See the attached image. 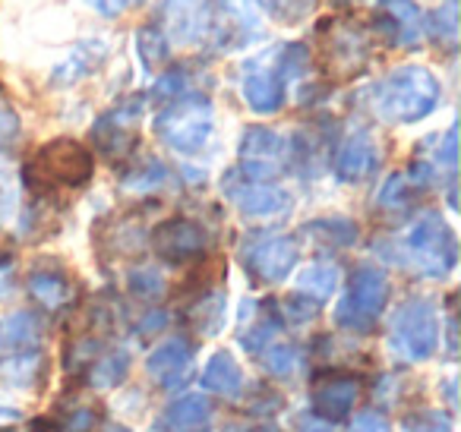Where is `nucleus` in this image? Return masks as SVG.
<instances>
[{
	"label": "nucleus",
	"instance_id": "f257e3e1",
	"mask_svg": "<svg viewBox=\"0 0 461 432\" xmlns=\"http://www.w3.org/2000/svg\"><path fill=\"white\" fill-rule=\"evenodd\" d=\"M379 253L423 278H446L458 262V243H455V230L439 212H423L417 221L408 224L402 237L379 247Z\"/></svg>",
	"mask_w": 461,
	"mask_h": 432
},
{
	"label": "nucleus",
	"instance_id": "f03ea898",
	"mask_svg": "<svg viewBox=\"0 0 461 432\" xmlns=\"http://www.w3.org/2000/svg\"><path fill=\"white\" fill-rule=\"evenodd\" d=\"M26 186L39 199H58L60 193H77L92 184L95 177V155L89 146L70 136L48 140L32 152V158L23 167Z\"/></svg>",
	"mask_w": 461,
	"mask_h": 432
},
{
	"label": "nucleus",
	"instance_id": "7ed1b4c3",
	"mask_svg": "<svg viewBox=\"0 0 461 432\" xmlns=\"http://www.w3.org/2000/svg\"><path fill=\"white\" fill-rule=\"evenodd\" d=\"M442 86L423 64H402L370 89V104L385 123H417L436 111Z\"/></svg>",
	"mask_w": 461,
	"mask_h": 432
},
{
	"label": "nucleus",
	"instance_id": "20e7f679",
	"mask_svg": "<svg viewBox=\"0 0 461 432\" xmlns=\"http://www.w3.org/2000/svg\"><path fill=\"white\" fill-rule=\"evenodd\" d=\"M373 39L370 22L357 14H335L316 26V51L320 67L332 83H351L370 67L373 60Z\"/></svg>",
	"mask_w": 461,
	"mask_h": 432
},
{
	"label": "nucleus",
	"instance_id": "39448f33",
	"mask_svg": "<svg viewBox=\"0 0 461 432\" xmlns=\"http://www.w3.org/2000/svg\"><path fill=\"white\" fill-rule=\"evenodd\" d=\"M310 67V48L301 41L272 48L263 58L247 60L240 76V95L257 114H276L285 104V92L294 76Z\"/></svg>",
	"mask_w": 461,
	"mask_h": 432
},
{
	"label": "nucleus",
	"instance_id": "423d86ee",
	"mask_svg": "<svg viewBox=\"0 0 461 432\" xmlns=\"http://www.w3.org/2000/svg\"><path fill=\"white\" fill-rule=\"evenodd\" d=\"M212 130H215L212 102L193 89L165 102L155 114V136L177 155L203 152L205 142L212 140Z\"/></svg>",
	"mask_w": 461,
	"mask_h": 432
},
{
	"label": "nucleus",
	"instance_id": "0eeeda50",
	"mask_svg": "<svg viewBox=\"0 0 461 432\" xmlns=\"http://www.w3.org/2000/svg\"><path fill=\"white\" fill-rule=\"evenodd\" d=\"M389 347L398 360H429L439 347V312L427 297H411L395 310L389 322Z\"/></svg>",
	"mask_w": 461,
	"mask_h": 432
},
{
	"label": "nucleus",
	"instance_id": "6e6552de",
	"mask_svg": "<svg viewBox=\"0 0 461 432\" xmlns=\"http://www.w3.org/2000/svg\"><path fill=\"white\" fill-rule=\"evenodd\" d=\"M385 300H389V278L383 268L357 266L351 272V281H348L339 306H335V325L366 335L383 316Z\"/></svg>",
	"mask_w": 461,
	"mask_h": 432
},
{
	"label": "nucleus",
	"instance_id": "1a4fd4ad",
	"mask_svg": "<svg viewBox=\"0 0 461 432\" xmlns=\"http://www.w3.org/2000/svg\"><path fill=\"white\" fill-rule=\"evenodd\" d=\"M291 165V142L269 127H247L240 136L234 171L257 184H272Z\"/></svg>",
	"mask_w": 461,
	"mask_h": 432
},
{
	"label": "nucleus",
	"instance_id": "9d476101",
	"mask_svg": "<svg viewBox=\"0 0 461 432\" xmlns=\"http://www.w3.org/2000/svg\"><path fill=\"white\" fill-rule=\"evenodd\" d=\"M301 247L288 234H257L240 249V266L259 284H282L294 272Z\"/></svg>",
	"mask_w": 461,
	"mask_h": 432
},
{
	"label": "nucleus",
	"instance_id": "9b49d317",
	"mask_svg": "<svg viewBox=\"0 0 461 432\" xmlns=\"http://www.w3.org/2000/svg\"><path fill=\"white\" fill-rule=\"evenodd\" d=\"M370 32L389 48H417L427 39V14L417 0H376Z\"/></svg>",
	"mask_w": 461,
	"mask_h": 432
},
{
	"label": "nucleus",
	"instance_id": "f8f14e48",
	"mask_svg": "<svg viewBox=\"0 0 461 432\" xmlns=\"http://www.w3.org/2000/svg\"><path fill=\"white\" fill-rule=\"evenodd\" d=\"M140 114H142V98H127V102L114 104L104 111L92 127V142L98 152L111 161H127L136 152L140 142Z\"/></svg>",
	"mask_w": 461,
	"mask_h": 432
},
{
	"label": "nucleus",
	"instance_id": "ddd939ff",
	"mask_svg": "<svg viewBox=\"0 0 461 432\" xmlns=\"http://www.w3.org/2000/svg\"><path fill=\"white\" fill-rule=\"evenodd\" d=\"M221 190L228 196V202L244 218H253V221H266V218H278L291 212V193L285 186L257 184V180L240 177L238 171L224 174Z\"/></svg>",
	"mask_w": 461,
	"mask_h": 432
},
{
	"label": "nucleus",
	"instance_id": "4468645a",
	"mask_svg": "<svg viewBox=\"0 0 461 432\" xmlns=\"http://www.w3.org/2000/svg\"><path fill=\"white\" fill-rule=\"evenodd\" d=\"M152 249L167 266H184V262L205 256V249H209V230L196 218H186V215L165 218L152 230Z\"/></svg>",
	"mask_w": 461,
	"mask_h": 432
},
{
	"label": "nucleus",
	"instance_id": "2eb2a0df",
	"mask_svg": "<svg viewBox=\"0 0 461 432\" xmlns=\"http://www.w3.org/2000/svg\"><path fill=\"white\" fill-rule=\"evenodd\" d=\"M379 158H383V152H379L376 136H373L370 130L360 127V130H351V133L339 142L332 171L341 184H360V180L376 174Z\"/></svg>",
	"mask_w": 461,
	"mask_h": 432
},
{
	"label": "nucleus",
	"instance_id": "dca6fc26",
	"mask_svg": "<svg viewBox=\"0 0 461 432\" xmlns=\"http://www.w3.org/2000/svg\"><path fill=\"white\" fill-rule=\"evenodd\" d=\"M360 382L351 373H326L313 382V392H310V407H313V417L335 423V419H345L348 413L357 404Z\"/></svg>",
	"mask_w": 461,
	"mask_h": 432
},
{
	"label": "nucleus",
	"instance_id": "f3484780",
	"mask_svg": "<svg viewBox=\"0 0 461 432\" xmlns=\"http://www.w3.org/2000/svg\"><path fill=\"white\" fill-rule=\"evenodd\" d=\"M212 0H165L161 7V32L177 45H196L205 39Z\"/></svg>",
	"mask_w": 461,
	"mask_h": 432
},
{
	"label": "nucleus",
	"instance_id": "a211bd4d",
	"mask_svg": "<svg viewBox=\"0 0 461 432\" xmlns=\"http://www.w3.org/2000/svg\"><path fill=\"white\" fill-rule=\"evenodd\" d=\"M193 369V344L184 338H167L158 347L149 354L146 373L158 382L161 388H177L180 382H186Z\"/></svg>",
	"mask_w": 461,
	"mask_h": 432
},
{
	"label": "nucleus",
	"instance_id": "6ab92c4d",
	"mask_svg": "<svg viewBox=\"0 0 461 432\" xmlns=\"http://www.w3.org/2000/svg\"><path fill=\"white\" fill-rule=\"evenodd\" d=\"M73 278L60 266H39L29 274V297L45 310H60L73 300Z\"/></svg>",
	"mask_w": 461,
	"mask_h": 432
},
{
	"label": "nucleus",
	"instance_id": "aec40b11",
	"mask_svg": "<svg viewBox=\"0 0 461 432\" xmlns=\"http://www.w3.org/2000/svg\"><path fill=\"white\" fill-rule=\"evenodd\" d=\"M212 419V404L203 394H184V398L171 400L161 413L158 426L167 432H196Z\"/></svg>",
	"mask_w": 461,
	"mask_h": 432
},
{
	"label": "nucleus",
	"instance_id": "412c9836",
	"mask_svg": "<svg viewBox=\"0 0 461 432\" xmlns=\"http://www.w3.org/2000/svg\"><path fill=\"white\" fill-rule=\"evenodd\" d=\"M184 319L196 335H203V338L218 335L224 325V291H218V287L209 291V287H205V291L199 293V300H193L190 310L184 312Z\"/></svg>",
	"mask_w": 461,
	"mask_h": 432
},
{
	"label": "nucleus",
	"instance_id": "4be33fe9",
	"mask_svg": "<svg viewBox=\"0 0 461 432\" xmlns=\"http://www.w3.org/2000/svg\"><path fill=\"white\" fill-rule=\"evenodd\" d=\"M203 385L205 392L221 394V398H238L244 392V373H240V366L230 354H215L209 356V363L203 369Z\"/></svg>",
	"mask_w": 461,
	"mask_h": 432
},
{
	"label": "nucleus",
	"instance_id": "5701e85b",
	"mask_svg": "<svg viewBox=\"0 0 461 432\" xmlns=\"http://www.w3.org/2000/svg\"><path fill=\"white\" fill-rule=\"evenodd\" d=\"M102 60H104V45H98V41H86V45H79L77 51H73L70 58L54 70V83H60V86L79 83V79L89 76L92 70H98Z\"/></svg>",
	"mask_w": 461,
	"mask_h": 432
},
{
	"label": "nucleus",
	"instance_id": "b1692460",
	"mask_svg": "<svg viewBox=\"0 0 461 432\" xmlns=\"http://www.w3.org/2000/svg\"><path fill=\"white\" fill-rule=\"evenodd\" d=\"M335 287H339V266L335 262H310L297 278V293L316 300V303L332 297Z\"/></svg>",
	"mask_w": 461,
	"mask_h": 432
},
{
	"label": "nucleus",
	"instance_id": "393cba45",
	"mask_svg": "<svg viewBox=\"0 0 461 432\" xmlns=\"http://www.w3.org/2000/svg\"><path fill=\"white\" fill-rule=\"evenodd\" d=\"M303 230H307L316 243H322V247H351V243L357 240V224L348 221L345 215L316 218V221H310Z\"/></svg>",
	"mask_w": 461,
	"mask_h": 432
},
{
	"label": "nucleus",
	"instance_id": "a878e982",
	"mask_svg": "<svg viewBox=\"0 0 461 432\" xmlns=\"http://www.w3.org/2000/svg\"><path fill=\"white\" fill-rule=\"evenodd\" d=\"M167 167L158 158H146L142 165H133L130 174L123 177V190L133 193V196H146V193H158L167 184Z\"/></svg>",
	"mask_w": 461,
	"mask_h": 432
},
{
	"label": "nucleus",
	"instance_id": "bb28decb",
	"mask_svg": "<svg viewBox=\"0 0 461 432\" xmlns=\"http://www.w3.org/2000/svg\"><path fill=\"white\" fill-rule=\"evenodd\" d=\"M136 54H140L146 70H158L171 58V41L165 39V32L158 26H142L136 32Z\"/></svg>",
	"mask_w": 461,
	"mask_h": 432
},
{
	"label": "nucleus",
	"instance_id": "cd10ccee",
	"mask_svg": "<svg viewBox=\"0 0 461 432\" xmlns=\"http://www.w3.org/2000/svg\"><path fill=\"white\" fill-rule=\"evenodd\" d=\"M130 373V354L127 350H111V354L98 356L89 369V382L95 388H114L127 379Z\"/></svg>",
	"mask_w": 461,
	"mask_h": 432
},
{
	"label": "nucleus",
	"instance_id": "c85d7f7f",
	"mask_svg": "<svg viewBox=\"0 0 461 432\" xmlns=\"http://www.w3.org/2000/svg\"><path fill=\"white\" fill-rule=\"evenodd\" d=\"M104 243H108L111 253L133 256V253H140L142 243H146V230H142V224L133 221V218H121V221L108 224Z\"/></svg>",
	"mask_w": 461,
	"mask_h": 432
},
{
	"label": "nucleus",
	"instance_id": "c756f323",
	"mask_svg": "<svg viewBox=\"0 0 461 432\" xmlns=\"http://www.w3.org/2000/svg\"><path fill=\"white\" fill-rule=\"evenodd\" d=\"M259 363H263L266 373H272L276 379H291V375L301 369V350L294 344L276 341L272 347L259 350Z\"/></svg>",
	"mask_w": 461,
	"mask_h": 432
},
{
	"label": "nucleus",
	"instance_id": "7c9ffc66",
	"mask_svg": "<svg viewBox=\"0 0 461 432\" xmlns=\"http://www.w3.org/2000/svg\"><path fill=\"white\" fill-rule=\"evenodd\" d=\"M427 35L436 45L455 48V41H458V7H455V0L439 4V7L427 16Z\"/></svg>",
	"mask_w": 461,
	"mask_h": 432
},
{
	"label": "nucleus",
	"instance_id": "2f4dec72",
	"mask_svg": "<svg viewBox=\"0 0 461 432\" xmlns=\"http://www.w3.org/2000/svg\"><path fill=\"white\" fill-rule=\"evenodd\" d=\"M257 4H259V10L276 16V20L285 22V26H297V22H303L310 14H313L320 0H257Z\"/></svg>",
	"mask_w": 461,
	"mask_h": 432
},
{
	"label": "nucleus",
	"instance_id": "473e14b6",
	"mask_svg": "<svg viewBox=\"0 0 461 432\" xmlns=\"http://www.w3.org/2000/svg\"><path fill=\"white\" fill-rule=\"evenodd\" d=\"M411 193H414V184L408 180V174L395 171V174H389V180H385L383 186H379L376 205H379V209H389V212L408 209Z\"/></svg>",
	"mask_w": 461,
	"mask_h": 432
},
{
	"label": "nucleus",
	"instance_id": "72a5a7b5",
	"mask_svg": "<svg viewBox=\"0 0 461 432\" xmlns=\"http://www.w3.org/2000/svg\"><path fill=\"white\" fill-rule=\"evenodd\" d=\"M127 284H130V293L133 297H142V300H155L161 291H165V278H161L158 268L152 266H140L127 274Z\"/></svg>",
	"mask_w": 461,
	"mask_h": 432
},
{
	"label": "nucleus",
	"instance_id": "f704fd0d",
	"mask_svg": "<svg viewBox=\"0 0 461 432\" xmlns=\"http://www.w3.org/2000/svg\"><path fill=\"white\" fill-rule=\"evenodd\" d=\"M404 432H452V423L442 410H433V407H420V410L408 413L402 419Z\"/></svg>",
	"mask_w": 461,
	"mask_h": 432
},
{
	"label": "nucleus",
	"instance_id": "c9c22d12",
	"mask_svg": "<svg viewBox=\"0 0 461 432\" xmlns=\"http://www.w3.org/2000/svg\"><path fill=\"white\" fill-rule=\"evenodd\" d=\"M278 306H282V310H278V319H285V322H291V325H303V322H310V319H316V306L320 303L294 291V293H288Z\"/></svg>",
	"mask_w": 461,
	"mask_h": 432
},
{
	"label": "nucleus",
	"instance_id": "e433bc0d",
	"mask_svg": "<svg viewBox=\"0 0 461 432\" xmlns=\"http://www.w3.org/2000/svg\"><path fill=\"white\" fill-rule=\"evenodd\" d=\"M20 130H23L20 114H16L14 102L4 95V89H0V152L10 148L16 140H20Z\"/></svg>",
	"mask_w": 461,
	"mask_h": 432
},
{
	"label": "nucleus",
	"instance_id": "4c0bfd02",
	"mask_svg": "<svg viewBox=\"0 0 461 432\" xmlns=\"http://www.w3.org/2000/svg\"><path fill=\"white\" fill-rule=\"evenodd\" d=\"M16 205H20V196H16L14 177L7 171H0V224H7L16 215Z\"/></svg>",
	"mask_w": 461,
	"mask_h": 432
},
{
	"label": "nucleus",
	"instance_id": "58836bf2",
	"mask_svg": "<svg viewBox=\"0 0 461 432\" xmlns=\"http://www.w3.org/2000/svg\"><path fill=\"white\" fill-rule=\"evenodd\" d=\"M348 432H392V429L385 423V417H379L376 410H360Z\"/></svg>",
	"mask_w": 461,
	"mask_h": 432
},
{
	"label": "nucleus",
	"instance_id": "ea45409f",
	"mask_svg": "<svg viewBox=\"0 0 461 432\" xmlns=\"http://www.w3.org/2000/svg\"><path fill=\"white\" fill-rule=\"evenodd\" d=\"M92 426H95V410H89V407H73L60 432H92Z\"/></svg>",
	"mask_w": 461,
	"mask_h": 432
},
{
	"label": "nucleus",
	"instance_id": "a19ab883",
	"mask_svg": "<svg viewBox=\"0 0 461 432\" xmlns=\"http://www.w3.org/2000/svg\"><path fill=\"white\" fill-rule=\"evenodd\" d=\"M14 274H16L14 256H4V253H0V300L10 297V291H14Z\"/></svg>",
	"mask_w": 461,
	"mask_h": 432
},
{
	"label": "nucleus",
	"instance_id": "79ce46f5",
	"mask_svg": "<svg viewBox=\"0 0 461 432\" xmlns=\"http://www.w3.org/2000/svg\"><path fill=\"white\" fill-rule=\"evenodd\" d=\"M297 432H332V423L313 417V413H303V417H297Z\"/></svg>",
	"mask_w": 461,
	"mask_h": 432
},
{
	"label": "nucleus",
	"instance_id": "37998d69",
	"mask_svg": "<svg viewBox=\"0 0 461 432\" xmlns=\"http://www.w3.org/2000/svg\"><path fill=\"white\" fill-rule=\"evenodd\" d=\"M86 4H92V7L98 10L102 16H108V20H117V16L123 14V0H86Z\"/></svg>",
	"mask_w": 461,
	"mask_h": 432
},
{
	"label": "nucleus",
	"instance_id": "c03bdc74",
	"mask_svg": "<svg viewBox=\"0 0 461 432\" xmlns=\"http://www.w3.org/2000/svg\"><path fill=\"white\" fill-rule=\"evenodd\" d=\"M4 432H60V429L51 423V419H32V423H26V426H10V429H4Z\"/></svg>",
	"mask_w": 461,
	"mask_h": 432
},
{
	"label": "nucleus",
	"instance_id": "a18cd8bd",
	"mask_svg": "<svg viewBox=\"0 0 461 432\" xmlns=\"http://www.w3.org/2000/svg\"><path fill=\"white\" fill-rule=\"evenodd\" d=\"M140 4H146V0H123V7H140Z\"/></svg>",
	"mask_w": 461,
	"mask_h": 432
}]
</instances>
